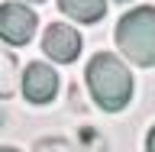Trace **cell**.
<instances>
[{"instance_id": "cell-1", "label": "cell", "mask_w": 155, "mask_h": 152, "mask_svg": "<svg viewBox=\"0 0 155 152\" xmlns=\"http://www.w3.org/2000/svg\"><path fill=\"white\" fill-rule=\"evenodd\" d=\"M84 78H87V87H91V97L110 113L123 110L129 104V97H133V75L113 52L94 55Z\"/></svg>"}, {"instance_id": "cell-2", "label": "cell", "mask_w": 155, "mask_h": 152, "mask_svg": "<svg viewBox=\"0 0 155 152\" xmlns=\"http://www.w3.org/2000/svg\"><path fill=\"white\" fill-rule=\"evenodd\" d=\"M116 46L129 62L155 65V7H136L116 23Z\"/></svg>"}, {"instance_id": "cell-3", "label": "cell", "mask_w": 155, "mask_h": 152, "mask_svg": "<svg viewBox=\"0 0 155 152\" xmlns=\"http://www.w3.org/2000/svg\"><path fill=\"white\" fill-rule=\"evenodd\" d=\"M39 19L26 3H3L0 7V39L10 46H26L36 32Z\"/></svg>"}, {"instance_id": "cell-4", "label": "cell", "mask_w": 155, "mask_h": 152, "mask_svg": "<svg viewBox=\"0 0 155 152\" xmlns=\"http://www.w3.org/2000/svg\"><path fill=\"white\" fill-rule=\"evenodd\" d=\"M42 52H45L52 62H74L81 55V36H78V29L65 26V23H52L45 26V36H42Z\"/></svg>"}, {"instance_id": "cell-5", "label": "cell", "mask_w": 155, "mask_h": 152, "mask_svg": "<svg viewBox=\"0 0 155 152\" xmlns=\"http://www.w3.org/2000/svg\"><path fill=\"white\" fill-rule=\"evenodd\" d=\"M23 94H26L29 104H48V100L58 94V75H55V68L45 65V62H32V65H26V75H23Z\"/></svg>"}, {"instance_id": "cell-6", "label": "cell", "mask_w": 155, "mask_h": 152, "mask_svg": "<svg viewBox=\"0 0 155 152\" xmlns=\"http://www.w3.org/2000/svg\"><path fill=\"white\" fill-rule=\"evenodd\" d=\"M58 7H61L65 16L78 19V23H84V26L100 23L104 13H107V3H104V0H58Z\"/></svg>"}, {"instance_id": "cell-7", "label": "cell", "mask_w": 155, "mask_h": 152, "mask_svg": "<svg viewBox=\"0 0 155 152\" xmlns=\"http://www.w3.org/2000/svg\"><path fill=\"white\" fill-rule=\"evenodd\" d=\"M16 87H19V65H16V58H13V52H3L0 49V97L7 100Z\"/></svg>"}, {"instance_id": "cell-8", "label": "cell", "mask_w": 155, "mask_h": 152, "mask_svg": "<svg viewBox=\"0 0 155 152\" xmlns=\"http://www.w3.org/2000/svg\"><path fill=\"white\" fill-rule=\"evenodd\" d=\"M36 152H84V149H78V146L68 143V139H42V143L36 146Z\"/></svg>"}, {"instance_id": "cell-9", "label": "cell", "mask_w": 155, "mask_h": 152, "mask_svg": "<svg viewBox=\"0 0 155 152\" xmlns=\"http://www.w3.org/2000/svg\"><path fill=\"white\" fill-rule=\"evenodd\" d=\"M145 152H155V126L149 130V136H145Z\"/></svg>"}, {"instance_id": "cell-10", "label": "cell", "mask_w": 155, "mask_h": 152, "mask_svg": "<svg viewBox=\"0 0 155 152\" xmlns=\"http://www.w3.org/2000/svg\"><path fill=\"white\" fill-rule=\"evenodd\" d=\"M0 152H16V149H7V146H0Z\"/></svg>"}, {"instance_id": "cell-11", "label": "cell", "mask_w": 155, "mask_h": 152, "mask_svg": "<svg viewBox=\"0 0 155 152\" xmlns=\"http://www.w3.org/2000/svg\"><path fill=\"white\" fill-rule=\"evenodd\" d=\"M29 3H42V0H29Z\"/></svg>"}, {"instance_id": "cell-12", "label": "cell", "mask_w": 155, "mask_h": 152, "mask_svg": "<svg viewBox=\"0 0 155 152\" xmlns=\"http://www.w3.org/2000/svg\"><path fill=\"white\" fill-rule=\"evenodd\" d=\"M120 3H126V0H120Z\"/></svg>"}]
</instances>
